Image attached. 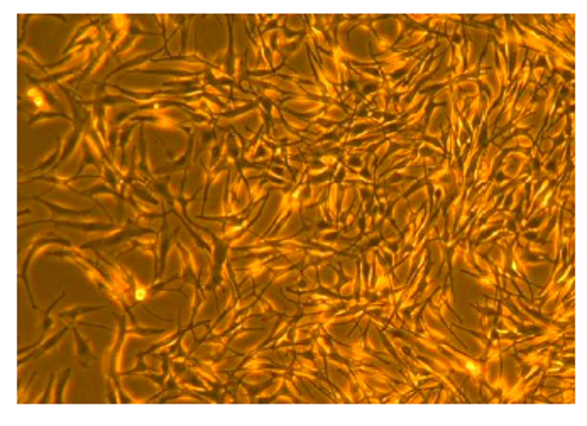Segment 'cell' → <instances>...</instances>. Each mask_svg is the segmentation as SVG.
Here are the masks:
<instances>
[{"label":"cell","mask_w":587,"mask_h":426,"mask_svg":"<svg viewBox=\"0 0 587 426\" xmlns=\"http://www.w3.org/2000/svg\"><path fill=\"white\" fill-rule=\"evenodd\" d=\"M530 156L526 154L525 151H509L508 154L503 157V162L498 167V171L504 176V180L509 181H521L525 178H528V172H526V166H528Z\"/></svg>","instance_id":"6da1fadb"},{"label":"cell","mask_w":587,"mask_h":426,"mask_svg":"<svg viewBox=\"0 0 587 426\" xmlns=\"http://www.w3.org/2000/svg\"><path fill=\"white\" fill-rule=\"evenodd\" d=\"M450 129H452V127H450V119L445 105H435L432 114H430V117L427 119L423 134L430 137V139H435L440 142L442 137L447 134Z\"/></svg>","instance_id":"7a4b0ae2"},{"label":"cell","mask_w":587,"mask_h":426,"mask_svg":"<svg viewBox=\"0 0 587 426\" xmlns=\"http://www.w3.org/2000/svg\"><path fill=\"white\" fill-rule=\"evenodd\" d=\"M477 81L484 85V88H486L484 91L489 95L491 106L496 105V101H498L501 98V95H503V88H504V80L498 71V68L480 71L479 76H477Z\"/></svg>","instance_id":"3957f363"},{"label":"cell","mask_w":587,"mask_h":426,"mask_svg":"<svg viewBox=\"0 0 587 426\" xmlns=\"http://www.w3.org/2000/svg\"><path fill=\"white\" fill-rule=\"evenodd\" d=\"M484 382L494 390H503V382H501V355H493V357H486V364L482 365Z\"/></svg>","instance_id":"277c9868"},{"label":"cell","mask_w":587,"mask_h":426,"mask_svg":"<svg viewBox=\"0 0 587 426\" xmlns=\"http://www.w3.org/2000/svg\"><path fill=\"white\" fill-rule=\"evenodd\" d=\"M428 38V30L427 29H420V27H413L409 30H404L403 32V38L396 43V49L401 53V51H411L415 48H418L420 44H423L425 41Z\"/></svg>","instance_id":"5b68a950"},{"label":"cell","mask_w":587,"mask_h":426,"mask_svg":"<svg viewBox=\"0 0 587 426\" xmlns=\"http://www.w3.org/2000/svg\"><path fill=\"white\" fill-rule=\"evenodd\" d=\"M411 215L413 213L409 210L406 198H399L393 208V222L396 223L398 230H404L411 223Z\"/></svg>","instance_id":"8992f818"},{"label":"cell","mask_w":587,"mask_h":426,"mask_svg":"<svg viewBox=\"0 0 587 426\" xmlns=\"http://www.w3.org/2000/svg\"><path fill=\"white\" fill-rule=\"evenodd\" d=\"M428 200H430V191H428L427 185L417 188V190H415L413 193H409V196L406 198L408 206H409V210H411V213H417V211L422 210V208H425V205L428 203Z\"/></svg>","instance_id":"52a82bcc"},{"label":"cell","mask_w":587,"mask_h":426,"mask_svg":"<svg viewBox=\"0 0 587 426\" xmlns=\"http://www.w3.org/2000/svg\"><path fill=\"white\" fill-rule=\"evenodd\" d=\"M448 101H452V88H450V83L443 85L442 88L435 91V95H432L433 105H447Z\"/></svg>","instance_id":"ba28073f"},{"label":"cell","mask_w":587,"mask_h":426,"mask_svg":"<svg viewBox=\"0 0 587 426\" xmlns=\"http://www.w3.org/2000/svg\"><path fill=\"white\" fill-rule=\"evenodd\" d=\"M514 140H516V149H520V151H530L531 147L535 146V140L531 139L526 132L514 134Z\"/></svg>","instance_id":"9c48e42d"},{"label":"cell","mask_w":587,"mask_h":426,"mask_svg":"<svg viewBox=\"0 0 587 426\" xmlns=\"http://www.w3.org/2000/svg\"><path fill=\"white\" fill-rule=\"evenodd\" d=\"M383 235L388 238L389 242H399V230L393 225V222L384 220L383 223Z\"/></svg>","instance_id":"30bf717a"},{"label":"cell","mask_w":587,"mask_h":426,"mask_svg":"<svg viewBox=\"0 0 587 426\" xmlns=\"http://www.w3.org/2000/svg\"><path fill=\"white\" fill-rule=\"evenodd\" d=\"M536 147H538V151H540L541 156L550 154V152L554 151V147H555V140L548 139V137H543V139L538 140V146H536Z\"/></svg>","instance_id":"8fae6325"},{"label":"cell","mask_w":587,"mask_h":426,"mask_svg":"<svg viewBox=\"0 0 587 426\" xmlns=\"http://www.w3.org/2000/svg\"><path fill=\"white\" fill-rule=\"evenodd\" d=\"M452 401H454V393L448 387H442V389L438 390L437 403L443 404V403H452Z\"/></svg>","instance_id":"7c38bea8"},{"label":"cell","mask_w":587,"mask_h":426,"mask_svg":"<svg viewBox=\"0 0 587 426\" xmlns=\"http://www.w3.org/2000/svg\"><path fill=\"white\" fill-rule=\"evenodd\" d=\"M560 394H562V403H569V404H572V403H574V399H575L574 387L560 389Z\"/></svg>","instance_id":"4fadbf2b"},{"label":"cell","mask_w":587,"mask_h":426,"mask_svg":"<svg viewBox=\"0 0 587 426\" xmlns=\"http://www.w3.org/2000/svg\"><path fill=\"white\" fill-rule=\"evenodd\" d=\"M496 15L493 14H484V15H474L470 17V22H489V20H494Z\"/></svg>","instance_id":"5bb4252c"},{"label":"cell","mask_w":587,"mask_h":426,"mask_svg":"<svg viewBox=\"0 0 587 426\" xmlns=\"http://www.w3.org/2000/svg\"><path fill=\"white\" fill-rule=\"evenodd\" d=\"M389 149V140L388 142H384V144L379 147V151L376 152V156H377V159H383L384 157V154H386V151Z\"/></svg>","instance_id":"9a60e30c"}]
</instances>
